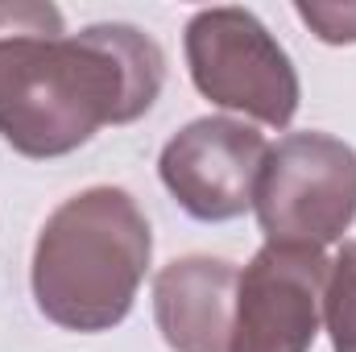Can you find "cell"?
Returning <instances> with one entry per match:
<instances>
[{
  "label": "cell",
  "mask_w": 356,
  "mask_h": 352,
  "mask_svg": "<svg viewBox=\"0 0 356 352\" xmlns=\"http://www.w3.org/2000/svg\"><path fill=\"white\" fill-rule=\"evenodd\" d=\"M269 245L323 249L356 220V150L332 133H290L266 154L253 195Z\"/></svg>",
  "instance_id": "cell-3"
},
{
  "label": "cell",
  "mask_w": 356,
  "mask_h": 352,
  "mask_svg": "<svg viewBox=\"0 0 356 352\" xmlns=\"http://www.w3.org/2000/svg\"><path fill=\"white\" fill-rule=\"evenodd\" d=\"M323 249L266 245L236 278L232 352H311L323 311Z\"/></svg>",
  "instance_id": "cell-6"
},
{
  "label": "cell",
  "mask_w": 356,
  "mask_h": 352,
  "mask_svg": "<svg viewBox=\"0 0 356 352\" xmlns=\"http://www.w3.org/2000/svg\"><path fill=\"white\" fill-rule=\"evenodd\" d=\"M149 253L154 232L129 191H79L38 232L33 298L67 332H108L129 315Z\"/></svg>",
  "instance_id": "cell-2"
},
{
  "label": "cell",
  "mask_w": 356,
  "mask_h": 352,
  "mask_svg": "<svg viewBox=\"0 0 356 352\" xmlns=\"http://www.w3.org/2000/svg\"><path fill=\"white\" fill-rule=\"evenodd\" d=\"M323 319L336 352H356V241H348L336 262H327Z\"/></svg>",
  "instance_id": "cell-8"
},
{
  "label": "cell",
  "mask_w": 356,
  "mask_h": 352,
  "mask_svg": "<svg viewBox=\"0 0 356 352\" xmlns=\"http://www.w3.org/2000/svg\"><path fill=\"white\" fill-rule=\"evenodd\" d=\"M162 79V46L137 25L63 33L54 4H0V137L25 158H63L95 129L145 116Z\"/></svg>",
  "instance_id": "cell-1"
},
{
  "label": "cell",
  "mask_w": 356,
  "mask_h": 352,
  "mask_svg": "<svg viewBox=\"0 0 356 352\" xmlns=\"http://www.w3.org/2000/svg\"><path fill=\"white\" fill-rule=\"evenodd\" d=\"M266 154V137L253 125L232 116H203L166 141L158 175L186 216L220 224L253 207Z\"/></svg>",
  "instance_id": "cell-5"
},
{
  "label": "cell",
  "mask_w": 356,
  "mask_h": 352,
  "mask_svg": "<svg viewBox=\"0 0 356 352\" xmlns=\"http://www.w3.org/2000/svg\"><path fill=\"white\" fill-rule=\"evenodd\" d=\"M298 17L332 46L356 42V4H298Z\"/></svg>",
  "instance_id": "cell-9"
},
{
  "label": "cell",
  "mask_w": 356,
  "mask_h": 352,
  "mask_svg": "<svg viewBox=\"0 0 356 352\" xmlns=\"http://www.w3.org/2000/svg\"><path fill=\"white\" fill-rule=\"evenodd\" d=\"M241 269L220 257H182L154 278L158 332L175 352H232Z\"/></svg>",
  "instance_id": "cell-7"
},
{
  "label": "cell",
  "mask_w": 356,
  "mask_h": 352,
  "mask_svg": "<svg viewBox=\"0 0 356 352\" xmlns=\"http://www.w3.org/2000/svg\"><path fill=\"white\" fill-rule=\"evenodd\" d=\"M191 79L211 104L286 129L298 112V75L266 25L236 4L199 8L186 25Z\"/></svg>",
  "instance_id": "cell-4"
}]
</instances>
